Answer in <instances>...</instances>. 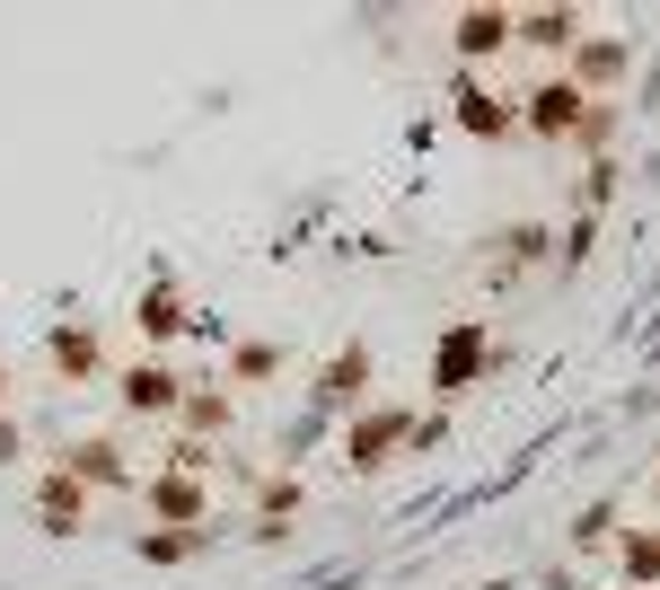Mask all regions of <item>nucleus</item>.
<instances>
[{
	"label": "nucleus",
	"instance_id": "1",
	"mask_svg": "<svg viewBox=\"0 0 660 590\" xmlns=\"http://www.w3.org/2000/svg\"><path fill=\"white\" fill-rule=\"evenodd\" d=\"M502 36H511V18H484V9H476V18H467V36H458V44H467V53H484V44H502Z\"/></svg>",
	"mask_w": 660,
	"mask_h": 590
}]
</instances>
